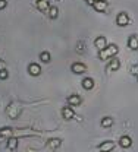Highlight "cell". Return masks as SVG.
<instances>
[{"label":"cell","instance_id":"11","mask_svg":"<svg viewBox=\"0 0 138 152\" xmlns=\"http://www.w3.org/2000/svg\"><path fill=\"white\" fill-rule=\"evenodd\" d=\"M94 45H96L97 50H103L104 47H107V39H106V37H103V35L97 37L96 41H94Z\"/></svg>","mask_w":138,"mask_h":152},{"label":"cell","instance_id":"20","mask_svg":"<svg viewBox=\"0 0 138 152\" xmlns=\"http://www.w3.org/2000/svg\"><path fill=\"white\" fill-rule=\"evenodd\" d=\"M113 126V118L112 117H103L101 118V127H112Z\"/></svg>","mask_w":138,"mask_h":152},{"label":"cell","instance_id":"19","mask_svg":"<svg viewBox=\"0 0 138 152\" xmlns=\"http://www.w3.org/2000/svg\"><path fill=\"white\" fill-rule=\"evenodd\" d=\"M12 134H13V129H10V127L0 129V137H10Z\"/></svg>","mask_w":138,"mask_h":152},{"label":"cell","instance_id":"14","mask_svg":"<svg viewBox=\"0 0 138 152\" xmlns=\"http://www.w3.org/2000/svg\"><path fill=\"white\" fill-rule=\"evenodd\" d=\"M60 145H62V140H60V139H56V137L47 140V148H49V149H58V148H60Z\"/></svg>","mask_w":138,"mask_h":152},{"label":"cell","instance_id":"13","mask_svg":"<svg viewBox=\"0 0 138 152\" xmlns=\"http://www.w3.org/2000/svg\"><path fill=\"white\" fill-rule=\"evenodd\" d=\"M82 88H84L85 91H91V89L94 88V79H93V77H85V79H82Z\"/></svg>","mask_w":138,"mask_h":152},{"label":"cell","instance_id":"18","mask_svg":"<svg viewBox=\"0 0 138 152\" xmlns=\"http://www.w3.org/2000/svg\"><path fill=\"white\" fill-rule=\"evenodd\" d=\"M47 13H49V18L50 19H56L59 16V9L56 6H50V9L47 10Z\"/></svg>","mask_w":138,"mask_h":152},{"label":"cell","instance_id":"5","mask_svg":"<svg viewBox=\"0 0 138 152\" xmlns=\"http://www.w3.org/2000/svg\"><path fill=\"white\" fill-rule=\"evenodd\" d=\"M71 70H72L75 75H82V73L87 72V66H85L84 63H81V61H77V63H72Z\"/></svg>","mask_w":138,"mask_h":152},{"label":"cell","instance_id":"23","mask_svg":"<svg viewBox=\"0 0 138 152\" xmlns=\"http://www.w3.org/2000/svg\"><path fill=\"white\" fill-rule=\"evenodd\" d=\"M131 73L134 76H138V64H134V66L131 67Z\"/></svg>","mask_w":138,"mask_h":152},{"label":"cell","instance_id":"15","mask_svg":"<svg viewBox=\"0 0 138 152\" xmlns=\"http://www.w3.org/2000/svg\"><path fill=\"white\" fill-rule=\"evenodd\" d=\"M81 96L79 95H77V94H74V95H71L69 98H68V104L71 105V107H77V105H79L81 104Z\"/></svg>","mask_w":138,"mask_h":152},{"label":"cell","instance_id":"2","mask_svg":"<svg viewBox=\"0 0 138 152\" xmlns=\"http://www.w3.org/2000/svg\"><path fill=\"white\" fill-rule=\"evenodd\" d=\"M6 114H7V117H9V118L16 120V118H18V115L21 114V107L16 104V102H10V104L7 105V108H6Z\"/></svg>","mask_w":138,"mask_h":152},{"label":"cell","instance_id":"24","mask_svg":"<svg viewBox=\"0 0 138 152\" xmlns=\"http://www.w3.org/2000/svg\"><path fill=\"white\" fill-rule=\"evenodd\" d=\"M77 50H78V53H84V51H85V48H84V42H82V41H79L78 42V48H77Z\"/></svg>","mask_w":138,"mask_h":152},{"label":"cell","instance_id":"25","mask_svg":"<svg viewBox=\"0 0 138 152\" xmlns=\"http://www.w3.org/2000/svg\"><path fill=\"white\" fill-rule=\"evenodd\" d=\"M6 6H7V1H6V0H0V10L4 9Z\"/></svg>","mask_w":138,"mask_h":152},{"label":"cell","instance_id":"16","mask_svg":"<svg viewBox=\"0 0 138 152\" xmlns=\"http://www.w3.org/2000/svg\"><path fill=\"white\" fill-rule=\"evenodd\" d=\"M128 47L131 50H138V37L137 35H131L128 38Z\"/></svg>","mask_w":138,"mask_h":152},{"label":"cell","instance_id":"12","mask_svg":"<svg viewBox=\"0 0 138 152\" xmlns=\"http://www.w3.org/2000/svg\"><path fill=\"white\" fill-rule=\"evenodd\" d=\"M37 9L41 12H47L50 9V0H37Z\"/></svg>","mask_w":138,"mask_h":152},{"label":"cell","instance_id":"10","mask_svg":"<svg viewBox=\"0 0 138 152\" xmlns=\"http://www.w3.org/2000/svg\"><path fill=\"white\" fill-rule=\"evenodd\" d=\"M62 115H63L65 120H72L75 117V111L71 107H63L62 108Z\"/></svg>","mask_w":138,"mask_h":152},{"label":"cell","instance_id":"21","mask_svg":"<svg viewBox=\"0 0 138 152\" xmlns=\"http://www.w3.org/2000/svg\"><path fill=\"white\" fill-rule=\"evenodd\" d=\"M40 60H41L43 63H49V61L52 60L50 53H49V51H43V53H40Z\"/></svg>","mask_w":138,"mask_h":152},{"label":"cell","instance_id":"9","mask_svg":"<svg viewBox=\"0 0 138 152\" xmlns=\"http://www.w3.org/2000/svg\"><path fill=\"white\" fill-rule=\"evenodd\" d=\"M28 73L31 76H38L41 73V66L37 64V63H31L30 66H28Z\"/></svg>","mask_w":138,"mask_h":152},{"label":"cell","instance_id":"26","mask_svg":"<svg viewBox=\"0 0 138 152\" xmlns=\"http://www.w3.org/2000/svg\"><path fill=\"white\" fill-rule=\"evenodd\" d=\"M0 69H3V61L0 60Z\"/></svg>","mask_w":138,"mask_h":152},{"label":"cell","instance_id":"1","mask_svg":"<svg viewBox=\"0 0 138 152\" xmlns=\"http://www.w3.org/2000/svg\"><path fill=\"white\" fill-rule=\"evenodd\" d=\"M119 53V47L116 44H107V47H104L103 50H99V58L101 61H107L112 57H115Z\"/></svg>","mask_w":138,"mask_h":152},{"label":"cell","instance_id":"22","mask_svg":"<svg viewBox=\"0 0 138 152\" xmlns=\"http://www.w3.org/2000/svg\"><path fill=\"white\" fill-rule=\"evenodd\" d=\"M7 77H9V72H7L4 67H3V69H0V79H1V80H4V79H7Z\"/></svg>","mask_w":138,"mask_h":152},{"label":"cell","instance_id":"17","mask_svg":"<svg viewBox=\"0 0 138 152\" xmlns=\"http://www.w3.org/2000/svg\"><path fill=\"white\" fill-rule=\"evenodd\" d=\"M16 148H18V137L10 136V137L7 139V149L13 151V149H16Z\"/></svg>","mask_w":138,"mask_h":152},{"label":"cell","instance_id":"7","mask_svg":"<svg viewBox=\"0 0 138 152\" xmlns=\"http://www.w3.org/2000/svg\"><path fill=\"white\" fill-rule=\"evenodd\" d=\"M115 149V142L113 140H106L103 143L99 145V151H103V152H110Z\"/></svg>","mask_w":138,"mask_h":152},{"label":"cell","instance_id":"4","mask_svg":"<svg viewBox=\"0 0 138 152\" xmlns=\"http://www.w3.org/2000/svg\"><path fill=\"white\" fill-rule=\"evenodd\" d=\"M119 67H120V60L116 58V56H115L109 60V64H107L106 70L107 72H116V70H119Z\"/></svg>","mask_w":138,"mask_h":152},{"label":"cell","instance_id":"3","mask_svg":"<svg viewBox=\"0 0 138 152\" xmlns=\"http://www.w3.org/2000/svg\"><path fill=\"white\" fill-rule=\"evenodd\" d=\"M91 6H93V9H94L96 12H101V13H103V12L107 10V6H109V4H107L106 0H94V3H93Z\"/></svg>","mask_w":138,"mask_h":152},{"label":"cell","instance_id":"8","mask_svg":"<svg viewBox=\"0 0 138 152\" xmlns=\"http://www.w3.org/2000/svg\"><path fill=\"white\" fill-rule=\"evenodd\" d=\"M131 145H132V139L129 137V136H122L120 139H119V146L120 148H123V149H126V148H131Z\"/></svg>","mask_w":138,"mask_h":152},{"label":"cell","instance_id":"6","mask_svg":"<svg viewBox=\"0 0 138 152\" xmlns=\"http://www.w3.org/2000/svg\"><path fill=\"white\" fill-rule=\"evenodd\" d=\"M116 23H118L119 26H126V25L129 23V16H128V13H126V12H120L118 16H116Z\"/></svg>","mask_w":138,"mask_h":152}]
</instances>
